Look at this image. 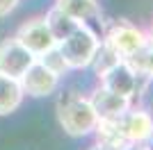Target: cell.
<instances>
[{
  "label": "cell",
  "instance_id": "6da1fadb",
  "mask_svg": "<svg viewBox=\"0 0 153 150\" xmlns=\"http://www.w3.org/2000/svg\"><path fill=\"white\" fill-rule=\"evenodd\" d=\"M57 118H59V125L64 127V132L71 134V137H85V134L94 132L96 123H98L91 102L82 96H78L76 91H69L66 96L59 98Z\"/></svg>",
  "mask_w": 153,
  "mask_h": 150
},
{
  "label": "cell",
  "instance_id": "7a4b0ae2",
  "mask_svg": "<svg viewBox=\"0 0 153 150\" xmlns=\"http://www.w3.org/2000/svg\"><path fill=\"white\" fill-rule=\"evenodd\" d=\"M57 50L62 52L64 62L69 68H85L89 66L91 57L96 52V46H98V37L87 27V25L78 23V27L71 32L69 37H64L62 41H57Z\"/></svg>",
  "mask_w": 153,
  "mask_h": 150
},
{
  "label": "cell",
  "instance_id": "3957f363",
  "mask_svg": "<svg viewBox=\"0 0 153 150\" xmlns=\"http://www.w3.org/2000/svg\"><path fill=\"white\" fill-rule=\"evenodd\" d=\"M37 57L32 55L19 39H2L0 41V73L7 77H16L19 80L23 71L34 62Z\"/></svg>",
  "mask_w": 153,
  "mask_h": 150
},
{
  "label": "cell",
  "instance_id": "277c9868",
  "mask_svg": "<svg viewBox=\"0 0 153 150\" xmlns=\"http://www.w3.org/2000/svg\"><path fill=\"white\" fill-rule=\"evenodd\" d=\"M57 77H59L57 73H53L48 66H44L39 59H34V62L23 71V75L19 77V84H21V89H23V93L41 98V96H48V93L55 91Z\"/></svg>",
  "mask_w": 153,
  "mask_h": 150
},
{
  "label": "cell",
  "instance_id": "5b68a950",
  "mask_svg": "<svg viewBox=\"0 0 153 150\" xmlns=\"http://www.w3.org/2000/svg\"><path fill=\"white\" fill-rule=\"evenodd\" d=\"M16 39L25 46L34 57H39L41 52H46L48 48L55 46V39H53L48 25L44 18H32L27 23H23L16 32Z\"/></svg>",
  "mask_w": 153,
  "mask_h": 150
},
{
  "label": "cell",
  "instance_id": "8992f818",
  "mask_svg": "<svg viewBox=\"0 0 153 150\" xmlns=\"http://www.w3.org/2000/svg\"><path fill=\"white\" fill-rule=\"evenodd\" d=\"M105 41H108V43L121 55V59H123L126 55L135 52L137 48H142V46L146 43V37H144V32L137 30L135 25L126 23V21H117V23L110 27Z\"/></svg>",
  "mask_w": 153,
  "mask_h": 150
},
{
  "label": "cell",
  "instance_id": "52a82bcc",
  "mask_svg": "<svg viewBox=\"0 0 153 150\" xmlns=\"http://www.w3.org/2000/svg\"><path fill=\"white\" fill-rule=\"evenodd\" d=\"M89 102H91V107H94L98 121H119L123 114L128 112L130 98H123V96L112 93L110 89L101 87V89L94 91V96H91Z\"/></svg>",
  "mask_w": 153,
  "mask_h": 150
},
{
  "label": "cell",
  "instance_id": "ba28073f",
  "mask_svg": "<svg viewBox=\"0 0 153 150\" xmlns=\"http://www.w3.org/2000/svg\"><path fill=\"white\" fill-rule=\"evenodd\" d=\"M101 80L105 89H110L112 93L123 96V98H133L135 91H137V75L123 64V59L119 64H114L110 71H105L101 75Z\"/></svg>",
  "mask_w": 153,
  "mask_h": 150
},
{
  "label": "cell",
  "instance_id": "9c48e42d",
  "mask_svg": "<svg viewBox=\"0 0 153 150\" xmlns=\"http://www.w3.org/2000/svg\"><path fill=\"white\" fill-rule=\"evenodd\" d=\"M117 123H119L123 137H126L130 143L146 141L153 134V118L146 112H126Z\"/></svg>",
  "mask_w": 153,
  "mask_h": 150
},
{
  "label": "cell",
  "instance_id": "30bf717a",
  "mask_svg": "<svg viewBox=\"0 0 153 150\" xmlns=\"http://www.w3.org/2000/svg\"><path fill=\"white\" fill-rule=\"evenodd\" d=\"M21 100H23V89H21L19 80L0 73V116L16 112Z\"/></svg>",
  "mask_w": 153,
  "mask_h": 150
},
{
  "label": "cell",
  "instance_id": "8fae6325",
  "mask_svg": "<svg viewBox=\"0 0 153 150\" xmlns=\"http://www.w3.org/2000/svg\"><path fill=\"white\" fill-rule=\"evenodd\" d=\"M94 130L98 132V143L110 148V150H123L130 143L123 137V132H121V127H119L117 121H98Z\"/></svg>",
  "mask_w": 153,
  "mask_h": 150
},
{
  "label": "cell",
  "instance_id": "7c38bea8",
  "mask_svg": "<svg viewBox=\"0 0 153 150\" xmlns=\"http://www.w3.org/2000/svg\"><path fill=\"white\" fill-rule=\"evenodd\" d=\"M44 21H46V25H48V30H51L53 39H55V43H57V41H62L64 37H69L71 32L78 27V21L71 18L69 14H64L59 7H53Z\"/></svg>",
  "mask_w": 153,
  "mask_h": 150
},
{
  "label": "cell",
  "instance_id": "4fadbf2b",
  "mask_svg": "<svg viewBox=\"0 0 153 150\" xmlns=\"http://www.w3.org/2000/svg\"><path fill=\"white\" fill-rule=\"evenodd\" d=\"M121 62V55L117 52L112 46L108 43V41H98V46H96V52H94V57H91V62H89V66L94 68V73L101 77L105 71H110L114 64H119Z\"/></svg>",
  "mask_w": 153,
  "mask_h": 150
},
{
  "label": "cell",
  "instance_id": "5bb4252c",
  "mask_svg": "<svg viewBox=\"0 0 153 150\" xmlns=\"http://www.w3.org/2000/svg\"><path fill=\"white\" fill-rule=\"evenodd\" d=\"M64 14H69L71 18H76L78 23L80 21H87L91 16L98 14V7H96V0H57V5Z\"/></svg>",
  "mask_w": 153,
  "mask_h": 150
},
{
  "label": "cell",
  "instance_id": "9a60e30c",
  "mask_svg": "<svg viewBox=\"0 0 153 150\" xmlns=\"http://www.w3.org/2000/svg\"><path fill=\"white\" fill-rule=\"evenodd\" d=\"M39 62L44 64V66H48L53 73H57V75H62L64 71L69 68L66 62H64V57H62V52L57 50V46H53V48H48L46 52H41V55H39Z\"/></svg>",
  "mask_w": 153,
  "mask_h": 150
},
{
  "label": "cell",
  "instance_id": "2e32d148",
  "mask_svg": "<svg viewBox=\"0 0 153 150\" xmlns=\"http://www.w3.org/2000/svg\"><path fill=\"white\" fill-rule=\"evenodd\" d=\"M19 5V0H0V18H5L14 12V7Z\"/></svg>",
  "mask_w": 153,
  "mask_h": 150
},
{
  "label": "cell",
  "instance_id": "e0dca14e",
  "mask_svg": "<svg viewBox=\"0 0 153 150\" xmlns=\"http://www.w3.org/2000/svg\"><path fill=\"white\" fill-rule=\"evenodd\" d=\"M123 150H149V148H146V146H137V143H135V146H130V143H128Z\"/></svg>",
  "mask_w": 153,
  "mask_h": 150
},
{
  "label": "cell",
  "instance_id": "ac0fdd59",
  "mask_svg": "<svg viewBox=\"0 0 153 150\" xmlns=\"http://www.w3.org/2000/svg\"><path fill=\"white\" fill-rule=\"evenodd\" d=\"M89 150H110V148H105V146L98 143V146H94V148H89Z\"/></svg>",
  "mask_w": 153,
  "mask_h": 150
},
{
  "label": "cell",
  "instance_id": "d6986e66",
  "mask_svg": "<svg viewBox=\"0 0 153 150\" xmlns=\"http://www.w3.org/2000/svg\"><path fill=\"white\" fill-rule=\"evenodd\" d=\"M149 46L153 48V27H151V34H149Z\"/></svg>",
  "mask_w": 153,
  "mask_h": 150
},
{
  "label": "cell",
  "instance_id": "ffe728a7",
  "mask_svg": "<svg viewBox=\"0 0 153 150\" xmlns=\"http://www.w3.org/2000/svg\"><path fill=\"white\" fill-rule=\"evenodd\" d=\"M151 75H153V48H151Z\"/></svg>",
  "mask_w": 153,
  "mask_h": 150
}]
</instances>
